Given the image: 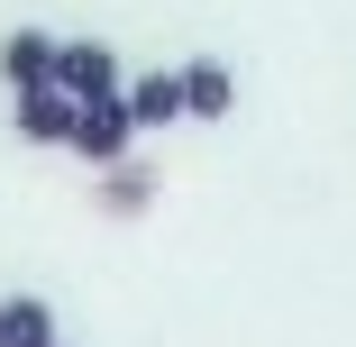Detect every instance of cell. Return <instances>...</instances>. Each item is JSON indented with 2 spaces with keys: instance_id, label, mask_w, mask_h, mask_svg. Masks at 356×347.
Masks as SVG:
<instances>
[{
  "instance_id": "obj_9",
  "label": "cell",
  "mask_w": 356,
  "mask_h": 347,
  "mask_svg": "<svg viewBox=\"0 0 356 347\" xmlns=\"http://www.w3.org/2000/svg\"><path fill=\"white\" fill-rule=\"evenodd\" d=\"M55 347H74V338H55Z\"/></svg>"
},
{
  "instance_id": "obj_2",
  "label": "cell",
  "mask_w": 356,
  "mask_h": 347,
  "mask_svg": "<svg viewBox=\"0 0 356 347\" xmlns=\"http://www.w3.org/2000/svg\"><path fill=\"white\" fill-rule=\"evenodd\" d=\"M64 156H83L92 174L128 165V156H137V119H128V101H92V110H74V137H64Z\"/></svg>"
},
{
  "instance_id": "obj_7",
  "label": "cell",
  "mask_w": 356,
  "mask_h": 347,
  "mask_svg": "<svg viewBox=\"0 0 356 347\" xmlns=\"http://www.w3.org/2000/svg\"><path fill=\"white\" fill-rule=\"evenodd\" d=\"M55 302L46 293H0V347H55Z\"/></svg>"
},
{
  "instance_id": "obj_5",
  "label": "cell",
  "mask_w": 356,
  "mask_h": 347,
  "mask_svg": "<svg viewBox=\"0 0 356 347\" xmlns=\"http://www.w3.org/2000/svg\"><path fill=\"white\" fill-rule=\"evenodd\" d=\"M128 119H137V137L174 128V119H183V64H156V74H128Z\"/></svg>"
},
{
  "instance_id": "obj_1",
  "label": "cell",
  "mask_w": 356,
  "mask_h": 347,
  "mask_svg": "<svg viewBox=\"0 0 356 347\" xmlns=\"http://www.w3.org/2000/svg\"><path fill=\"white\" fill-rule=\"evenodd\" d=\"M55 92L74 101V110H92V101H128V64H119V46H110V37H64V46H55Z\"/></svg>"
},
{
  "instance_id": "obj_6",
  "label": "cell",
  "mask_w": 356,
  "mask_h": 347,
  "mask_svg": "<svg viewBox=\"0 0 356 347\" xmlns=\"http://www.w3.org/2000/svg\"><path fill=\"white\" fill-rule=\"evenodd\" d=\"M10 119H19V137H28V147H64V137H74V101H64L55 83L10 92Z\"/></svg>"
},
{
  "instance_id": "obj_3",
  "label": "cell",
  "mask_w": 356,
  "mask_h": 347,
  "mask_svg": "<svg viewBox=\"0 0 356 347\" xmlns=\"http://www.w3.org/2000/svg\"><path fill=\"white\" fill-rule=\"evenodd\" d=\"M229 110H238V74H229L220 55H192V64H183V119H201V128H220Z\"/></svg>"
},
{
  "instance_id": "obj_8",
  "label": "cell",
  "mask_w": 356,
  "mask_h": 347,
  "mask_svg": "<svg viewBox=\"0 0 356 347\" xmlns=\"http://www.w3.org/2000/svg\"><path fill=\"white\" fill-rule=\"evenodd\" d=\"M147 201H156V156H128V165L101 174V211H110V220H137Z\"/></svg>"
},
{
  "instance_id": "obj_4",
  "label": "cell",
  "mask_w": 356,
  "mask_h": 347,
  "mask_svg": "<svg viewBox=\"0 0 356 347\" xmlns=\"http://www.w3.org/2000/svg\"><path fill=\"white\" fill-rule=\"evenodd\" d=\"M55 28H10V37H0V83H10V92H37V83H55Z\"/></svg>"
}]
</instances>
